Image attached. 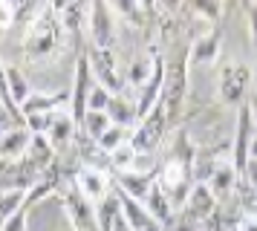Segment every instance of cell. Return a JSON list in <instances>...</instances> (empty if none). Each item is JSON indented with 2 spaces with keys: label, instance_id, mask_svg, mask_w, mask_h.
Returning <instances> with one entry per match:
<instances>
[{
  "label": "cell",
  "instance_id": "obj_28",
  "mask_svg": "<svg viewBox=\"0 0 257 231\" xmlns=\"http://www.w3.org/2000/svg\"><path fill=\"white\" fill-rule=\"evenodd\" d=\"M110 98H113V92H107L104 87L93 84V90H90V95H87V113H104Z\"/></svg>",
  "mask_w": 257,
  "mask_h": 231
},
{
  "label": "cell",
  "instance_id": "obj_16",
  "mask_svg": "<svg viewBox=\"0 0 257 231\" xmlns=\"http://www.w3.org/2000/svg\"><path fill=\"white\" fill-rule=\"evenodd\" d=\"M145 211L151 214L162 228H168L171 222H174V208H171V199H168V194L162 191V185L159 182H153L151 185V191H148V196H145Z\"/></svg>",
  "mask_w": 257,
  "mask_h": 231
},
{
  "label": "cell",
  "instance_id": "obj_3",
  "mask_svg": "<svg viewBox=\"0 0 257 231\" xmlns=\"http://www.w3.org/2000/svg\"><path fill=\"white\" fill-rule=\"evenodd\" d=\"M58 202L64 208L67 222H70V231H98L95 228V205L72 185V179L64 185Z\"/></svg>",
  "mask_w": 257,
  "mask_h": 231
},
{
  "label": "cell",
  "instance_id": "obj_15",
  "mask_svg": "<svg viewBox=\"0 0 257 231\" xmlns=\"http://www.w3.org/2000/svg\"><path fill=\"white\" fill-rule=\"evenodd\" d=\"M237 182H240V176H237V171L231 168V162H214V171H211L205 188H208L211 196L220 202V199H225L228 194L237 191Z\"/></svg>",
  "mask_w": 257,
  "mask_h": 231
},
{
  "label": "cell",
  "instance_id": "obj_38",
  "mask_svg": "<svg viewBox=\"0 0 257 231\" xmlns=\"http://www.w3.org/2000/svg\"><path fill=\"white\" fill-rule=\"evenodd\" d=\"M0 228H3V222H0Z\"/></svg>",
  "mask_w": 257,
  "mask_h": 231
},
{
  "label": "cell",
  "instance_id": "obj_2",
  "mask_svg": "<svg viewBox=\"0 0 257 231\" xmlns=\"http://www.w3.org/2000/svg\"><path fill=\"white\" fill-rule=\"evenodd\" d=\"M185 87H188V64H185V61H171V64H165V81H162V95H159V104L165 107L168 125L176 122L179 113H182Z\"/></svg>",
  "mask_w": 257,
  "mask_h": 231
},
{
  "label": "cell",
  "instance_id": "obj_25",
  "mask_svg": "<svg viewBox=\"0 0 257 231\" xmlns=\"http://www.w3.org/2000/svg\"><path fill=\"white\" fill-rule=\"evenodd\" d=\"M130 133H133V130H124V127H116V125H113V127L104 133V136L95 142V145H98V150H101V153H113L118 145L130 142Z\"/></svg>",
  "mask_w": 257,
  "mask_h": 231
},
{
  "label": "cell",
  "instance_id": "obj_31",
  "mask_svg": "<svg viewBox=\"0 0 257 231\" xmlns=\"http://www.w3.org/2000/svg\"><path fill=\"white\" fill-rule=\"evenodd\" d=\"M245 18H248V35H251V44L257 46V3L251 0V3H245Z\"/></svg>",
  "mask_w": 257,
  "mask_h": 231
},
{
  "label": "cell",
  "instance_id": "obj_6",
  "mask_svg": "<svg viewBox=\"0 0 257 231\" xmlns=\"http://www.w3.org/2000/svg\"><path fill=\"white\" fill-rule=\"evenodd\" d=\"M248 87H251V67L248 64H228L220 69V98L222 104L231 107H243L248 98Z\"/></svg>",
  "mask_w": 257,
  "mask_h": 231
},
{
  "label": "cell",
  "instance_id": "obj_1",
  "mask_svg": "<svg viewBox=\"0 0 257 231\" xmlns=\"http://www.w3.org/2000/svg\"><path fill=\"white\" fill-rule=\"evenodd\" d=\"M64 29H61V21L52 3H41L38 15L29 21V26L24 29V58L26 61H49V58L64 46Z\"/></svg>",
  "mask_w": 257,
  "mask_h": 231
},
{
  "label": "cell",
  "instance_id": "obj_37",
  "mask_svg": "<svg viewBox=\"0 0 257 231\" xmlns=\"http://www.w3.org/2000/svg\"><path fill=\"white\" fill-rule=\"evenodd\" d=\"M3 171H6V162H0V179H3Z\"/></svg>",
  "mask_w": 257,
  "mask_h": 231
},
{
  "label": "cell",
  "instance_id": "obj_13",
  "mask_svg": "<svg viewBox=\"0 0 257 231\" xmlns=\"http://www.w3.org/2000/svg\"><path fill=\"white\" fill-rule=\"evenodd\" d=\"M75 133H78V125L72 122L70 110H67V107H64V110H55V113H52L49 133H47V142L52 145V150L58 153V150H64L67 145H72V142H75Z\"/></svg>",
  "mask_w": 257,
  "mask_h": 231
},
{
  "label": "cell",
  "instance_id": "obj_5",
  "mask_svg": "<svg viewBox=\"0 0 257 231\" xmlns=\"http://www.w3.org/2000/svg\"><path fill=\"white\" fill-rule=\"evenodd\" d=\"M84 58H87V64H90V72H93V78L98 87H104L107 92H121L124 90V75L118 72V64H116V55H113V49H84Z\"/></svg>",
  "mask_w": 257,
  "mask_h": 231
},
{
  "label": "cell",
  "instance_id": "obj_8",
  "mask_svg": "<svg viewBox=\"0 0 257 231\" xmlns=\"http://www.w3.org/2000/svg\"><path fill=\"white\" fill-rule=\"evenodd\" d=\"M93 72H90V64H87V58H78V64H75V75H72V92H70V116L72 122L81 127L84 116H87V95L93 90Z\"/></svg>",
  "mask_w": 257,
  "mask_h": 231
},
{
  "label": "cell",
  "instance_id": "obj_26",
  "mask_svg": "<svg viewBox=\"0 0 257 231\" xmlns=\"http://www.w3.org/2000/svg\"><path fill=\"white\" fill-rule=\"evenodd\" d=\"M110 156V168H116V173L121 171H133V162H136V150L130 148V142L124 145H118L113 153H107Z\"/></svg>",
  "mask_w": 257,
  "mask_h": 231
},
{
  "label": "cell",
  "instance_id": "obj_9",
  "mask_svg": "<svg viewBox=\"0 0 257 231\" xmlns=\"http://www.w3.org/2000/svg\"><path fill=\"white\" fill-rule=\"evenodd\" d=\"M72 185L81 191L93 205H98L101 199H104L110 191H113V182H110V176L104 171H98V168H90V165H81L75 176H72Z\"/></svg>",
  "mask_w": 257,
  "mask_h": 231
},
{
  "label": "cell",
  "instance_id": "obj_10",
  "mask_svg": "<svg viewBox=\"0 0 257 231\" xmlns=\"http://www.w3.org/2000/svg\"><path fill=\"white\" fill-rule=\"evenodd\" d=\"M220 44H222V29L220 26H211L208 32L199 35L197 41L191 44L185 64L188 67H211V64H217V58H220Z\"/></svg>",
  "mask_w": 257,
  "mask_h": 231
},
{
  "label": "cell",
  "instance_id": "obj_24",
  "mask_svg": "<svg viewBox=\"0 0 257 231\" xmlns=\"http://www.w3.org/2000/svg\"><path fill=\"white\" fill-rule=\"evenodd\" d=\"M110 9L118 12V15H124L133 29H142V26L148 23V12H151V6H148V3H110Z\"/></svg>",
  "mask_w": 257,
  "mask_h": 231
},
{
  "label": "cell",
  "instance_id": "obj_33",
  "mask_svg": "<svg viewBox=\"0 0 257 231\" xmlns=\"http://www.w3.org/2000/svg\"><path fill=\"white\" fill-rule=\"evenodd\" d=\"M231 231H257V219L254 217H240V222Z\"/></svg>",
  "mask_w": 257,
  "mask_h": 231
},
{
  "label": "cell",
  "instance_id": "obj_36",
  "mask_svg": "<svg viewBox=\"0 0 257 231\" xmlns=\"http://www.w3.org/2000/svg\"><path fill=\"white\" fill-rule=\"evenodd\" d=\"M110 231H130V228H127V222H124V217H118V219H116V225H113Z\"/></svg>",
  "mask_w": 257,
  "mask_h": 231
},
{
  "label": "cell",
  "instance_id": "obj_17",
  "mask_svg": "<svg viewBox=\"0 0 257 231\" xmlns=\"http://www.w3.org/2000/svg\"><path fill=\"white\" fill-rule=\"evenodd\" d=\"M156 61H159V55H136L127 67H124V87L142 90V87L151 81L153 69H156Z\"/></svg>",
  "mask_w": 257,
  "mask_h": 231
},
{
  "label": "cell",
  "instance_id": "obj_12",
  "mask_svg": "<svg viewBox=\"0 0 257 231\" xmlns=\"http://www.w3.org/2000/svg\"><path fill=\"white\" fill-rule=\"evenodd\" d=\"M156 176H159V171H153V173L121 171V173H116V182H113V188H116V191H121L124 196H130V199H139V202H145V196H148V191H151V185L156 182Z\"/></svg>",
  "mask_w": 257,
  "mask_h": 231
},
{
  "label": "cell",
  "instance_id": "obj_22",
  "mask_svg": "<svg viewBox=\"0 0 257 231\" xmlns=\"http://www.w3.org/2000/svg\"><path fill=\"white\" fill-rule=\"evenodd\" d=\"M26 194L29 191H21V188H3L0 191V222H6L12 214H18L26 205Z\"/></svg>",
  "mask_w": 257,
  "mask_h": 231
},
{
  "label": "cell",
  "instance_id": "obj_4",
  "mask_svg": "<svg viewBox=\"0 0 257 231\" xmlns=\"http://www.w3.org/2000/svg\"><path fill=\"white\" fill-rule=\"evenodd\" d=\"M165 133H168V116H165L162 104H156L151 113L133 127V133H130V148L136 150V153H153V150L162 145Z\"/></svg>",
  "mask_w": 257,
  "mask_h": 231
},
{
  "label": "cell",
  "instance_id": "obj_14",
  "mask_svg": "<svg viewBox=\"0 0 257 231\" xmlns=\"http://www.w3.org/2000/svg\"><path fill=\"white\" fill-rule=\"evenodd\" d=\"M64 107L70 110V92H32L18 113H21V122H24V116L55 113V110H64Z\"/></svg>",
  "mask_w": 257,
  "mask_h": 231
},
{
  "label": "cell",
  "instance_id": "obj_35",
  "mask_svg": "<svg viewBox=\"0 0 257 231\" xmlns=\"http://www.w3.org/2000/svg\"><path fill=\"white\" fill-rule=\"evenodd\" d=\"M248 159H257V130L251 133V142H248Z\"/></svg>",
  "mask_w": 257,
  "mask_h": 231
},
{
  "label": "cell",
  "instance_id": "obj_34",
  "mask_svg": "<svg viewBox=\"0 0 257 231\" xmlns=\"http://www.w3.org/2000/svg\"><path fill=\"white\" fill-rule=\"evenodd\" d=\"M245 107H248V113H251V122L257 125V92L248 98V101H245Z\"/></svg>",
  "mask_w": 257,
  "mask_h": 231
},
{
  "label": "cell",
  "instance_id": "obj_7",
  "mask_svg": "<svg viewBox=\"0 0 257 231\" xmlns=\"http://www.w3.org/2000/svg\"><path fill=\"white\" fill-rule=\"evenodd\" d=\"M87 32L95 49H113L116 41V18L110 3H87Z\"/></svg>",
  "mask_w": 257,
  "mask_h": 231
},
{
  "label": "cell",
  "instance_id": "obj_30",
  "mask_svg": "<svg viewBox=\"0 0 257 231\" xmlns=\"http://www.w3.org/2000/svg\"><path fill=\"white\" fill-rule=\"evenodd\" d=\"M26 222H29V205H24L18 214H12V217L3 222L0 231H26Z\"/></svg>",
  "mask_w": 257,
  "mask_h": 231
},
{
  "label": "cell",
  "instance_id": "obj_11",
  "mask_svg": "<svg viewBox=\"0 0 257 231\" xmlns=\"http://www.w3.org/2000/svg\"><path fill=\"white\" fill-rule=\"evenodd\" d=\"M32 145V133L21 127H6L0 133V162H18L26 156V150Z\"/></svg>",
  "mask_w": 257,
  "mask_h": 231
},
{
  "label": "cell",
  "instance_id": "obj_20",
  "mask_svg": "<svg viewBox=\"0 0 257 231\" xmlns=\"http://www.w3.org/2000/svg\"><path fill=\"white\" fill-rule=\"evenodd\" d=\"M6 87H9V98H12L15 110H21L24 101L35 92L32 84H29V78H26V72L18 64H6Z\"/></svg>",
  "mask_w": 257,
  "mask_h": 231
},
{
  "label": "cell",
  "instance_id": "obj_21",
  "mask_svg": "<svg viewBox=\"0 0 257 231\" xmlns=\"http://www.w3.org/2000/svg\"><path fill=\"white\" fill-rule=\"evenodd\" d=\"M121 217V205H118V196L110 191V194L95 205V228L98 231H110L116 225V219Z\"/></svg>",
  "mask_w": 257,
  "mask_h": 231
},
{
  "label": "cell",
  "instance_id": "obj_29",
  "mask_svg": "<svg viewBox=\"0 0 257 231\" xmlns=\"http://www.w3.org/2000/svg\"><path fill=\"white\" fill-rule=\"evenodd\" d=\"M222 3H194L191 6V12H197V15H205V21L211 23V26H217L220 23V15H222Z\"/></svg>",
  "mask_w": 257,
  "mask_h": 231
},
{
  "label": "cell",
  "instance_id": "obj_27",
  "mask_svg": "<svg viewBox=\"0 0 257 231\" xmlns=\"http://www.w3.org/2000/svg\"><path fill=\"white\" fill-rule=\"evenodd\" d=\"M49 125H52V113H32L24 116V127L32 133V136H47Z\"/></svg>",
  "mask_w": 257,
  "mask_h": 231
},
{
  "label": "cell",
  "instance_id": "obj_19",
  "mask_svg": "<svg viewBox=\"0 0 257 231\" xmlns=\"http://www.w3.org/2000/svg\"><path fill=\"white\" fill-rule=\"evenodd\" d=\"M64 35H75L87 26V3H52Z\"/></svg>",
  "mask_w": 257,
  "mask_h": 231
},
{
  "label": "cell",
  "instance_id": "obj_23",
  "mask_svg": "<svg viewBox=\"0 0 257 231\" xmlns=\"http://www.w3.org/2000/svg\"><path fill=\"white\" fill-rule=\"evenodd\" d=\"M110 127H113V122H110V116H107V113H87L78 130H81V136L98 142V139L110 130Z\"/></svg>",
  "mask_w": 257,
  "mask_h": 231
},
{
  "label": "cell",
  "instance_id": "obj_18",
  "mask_svg": "<svg viewBox=\"0 0 257 231\" xmlns=\"http://www.w3.org/2000/svg\"><path fill=\"white\" fill-rule=\"evenodd\" d=\"M107 116H110V122L116 127H124V130H133V127L139 125V119H136V101L133 98H124V92H116L110 104H107Z\"/></svg>",
  "mask_w": 257,
  "mask_h": 231
},
{
  "label": "cell",
  "instance_id": "obj_32",
  "mask_svg": "<svg viewBox=\"0 0 257 231\" xmlns=\"http://www.w3.org/2000/svg\"><path fill=\"white\" fill-rule=\"evenodd\" d=\"M243 182L251 188V191H257V159H248L243 168Z\"/></svg>",
  "mask_w": 257,
  "mask_h": 231
}]
</instances>
